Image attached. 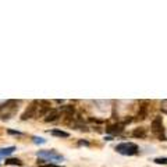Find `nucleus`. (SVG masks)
I'll return each instance as SVG.
<instances>
[{"instance_id":"obj_7","label":"nucleus","mask_w":167,"mask_h":167,"mask_svg":"<svg viewBox=\"0 0 167 167\" xmlns=\"http://www.w3.org/2000/svg\"><path fill=\"white\" fill-rule=\"evenodd\" d=\"M122 130H124V128H122L121 124H117V125L109 127V128H107V132H110V134H120Z\"/></svg>"},{"instance_id":"obj_6","label":"nucleus","mask_w":167,"mask_h":167,"mask_svg":"<svg viewBox=\"0 0 167 167\" xmlns=\"http://www.w3.org/2000/svg\"><path fill=\"white\" fill-rule=\"evenodd\" d=\"M14 151H16V148H14V146L3 148V149H0V157H6V156H10Z\"/></svg>"},{"instance_id":"obj_14","label":"nucleus","mask_w":167,"mask_h":167,"mask_svg":"<svg viewBox=\"0 0 167 167\" xmlns=\"http://www.w3.org/2000/svg\"><path fill=\"white\" fill-rule=\"evenodd\" d=\"M8 134H14V135H20V134H21V132H20V131H11V130H10V131H8Z\"/></svg>"},{"instance_id":"obj_5","label":"nucleus","mask_w":167,"mask_h":167,"mask_svg":"<svg viewBox=\"0 0 167 167\" xmlns=\"http://www.w3.org/2000/svg\"><path fill=\"white\" fill-rule=\"evenodd\" d=\"M38 102H33L31 106H29V109H27V111H25L24 114H22V120H27V118H29V117H32V114L35 113V110H36V105Z\"/></svg>"},{"instance_id":"obj_15","label":"nucleus","mask_w":167,"mask_h":167,"mask_svg":"<svg viewBox=\"0 0 167 167\" xmlns=\"http://www.w3.org/2000/svg\"><path fill=\"white\" fill-rule=\"evenodd\" d=\"M46 167H59V166H54V164H50V166H46Z\"/></svg>"},{"instance_id":"obj_8","label":"nucleus","mask_w":167,"mask_h":167,"mask_svg":"<svg viewBox=\"0 0 167 167\" xmlns=\"http://www.w3.org/2000/svg\"><path fill=\"white\" fill-rule=\"evenodd\" d=\"M50 134L54 135V137H60V138H68V132L61 131V130H53V131H50Z\"/></svg>"},{"instance_id":"obj_13","label":"nucleus","mask_w":167,"mask_h":167,"mask_svg":"<svg viewBox=\"0 0 167 167\" xmlns=\"http://www.w3.org/2000/svg\"><path fill=\"white\" fill-rule=\"evenodd\" d=\"M162 111H163V113H166L167 114V100H163V102H162Z\"/></svg>"},{"instance_id":"obj_12","label":"nucleus","mask_w":167,"mask_h":167,"mask_svg":"<svg viewBox=\"0 0 167 167\" xmlns=\"http://www.w3.org/2000/svg\"><path fill=\"white\" fill-rule=\"evenodd\" d=\"M33 142L35 143H45L46 142V139H43V138H41V137H33Z\"/></svg>"},{"instance_id":"obj_10","label":"nucleus","mask_w":167,"mask_h":167,"mask_svg":"<svg viewBox=\"0 0 167 167\" xmlns=\"http://www.w3.org/2000/svg\"><path fill=\"white\" fill-rule=\"evenodd\" d=\"M145 135H146L145 128H137V130L134 131V137H141V138H143Z\"/></svg>"},{"instance_id":"obj_11","label":"nucleus","mask_w":167,"mask_h":167,"mask_svg":"<svg viewBox=\"0 0 167 167\" xmlns=\"http://www.w3.org/2000/svg\"><path fill=\"white\" fill-rule=\"evenodd\" d=\"M155 163H157V164H167V157H157V159H155Z\"/></svg>"},{"instance_id":"obj_3","label":"nucleus","mask_w":167,"mask_h":167,"mask_svg":"<svg viewBox=\"0 0 167 167\" xmlns=\"http://www.w3.org/2000/svg\"><path fill=\"white\" fill-rule=\"evenodd\" d=\"M152 132L160 139V141H167V137L164 134V127H163V120L162 117H156L152 121Z\"/></svg>"},{"instance_id":"obj_4","label":"nucleus","mask_w":167,"mask_h":167,"mask_svg":"<svg viewBox=\"0 0 167 167\" xmlns=\"http://www.w3.org/2000/svg\"><path fill=\"white\" fill-rule=\"evenodd\" d=\"M60 116V110H57V109H53V110H50L49 113L46 114V121H54L57 120V117Z\"/></svg>"},{"instance_id":"obj_2","label":"nucleus","mask_w":167,"mask_h":167,"mask_svg":"<svg viewBox=\"0 0 167 167\" xmlns=\"http://www.w3.org/2000/svg\"><path fill=\"white\" fill-rule=\"evenodd\" d=\"M38 157L41 159V162H63V156L60 153H57L56 151H39L38 152Z\"/></svg>"},{"instance_id":"obj_1","label":"nucleus","mask_w":167,"mask_h":167,"mask_svg":"<svg viewBox=\"0 0 167 167\" xmlns=\"http://www.w3.org/2000/svg\"><path fill=\"white\" fill-rule=\"evenodd\" d=\"M116 151L120 155L132 156L138 153V145L134 142H122V143H118L117 146H116Z\"/></svg>"},{"instance_id":"obj_9","label":"nucleus","mask_w":167,"mask_h":167,"mask_svg":"<svg viewBox=\"0 0 167 167\" xmlns=\"http://www.w3.org/2000/svg\"><path fill=\"white\" fill-rule=\"evenodd\" d=\"M6 164H11V166H22V162L20 159H7Z\"/></svg>"}]
</instances>
